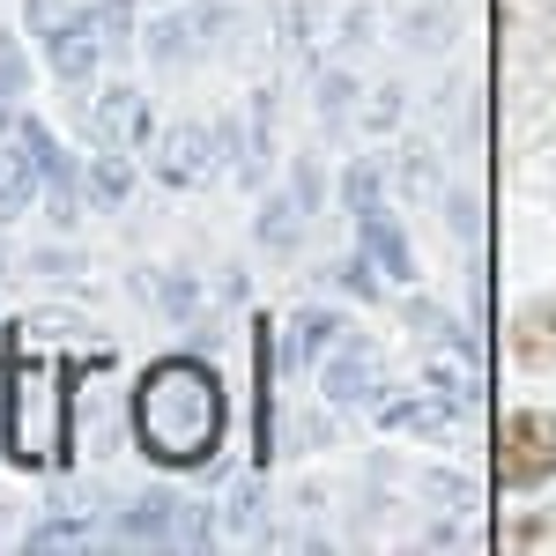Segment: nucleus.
Wrapping results in <instances>:
<instances>
[{
    "label": "nucleus",
    "instance_id": "obj_7",
    "mask_svg": "<svg viewBox=\"0 0 556 556\" xmlns=\"http://www.w3.org/2000/svg\"><path fill=\"white\" fill-rule=\"evenodd\" d=\"M0 127H15V119H8V104H0Z\"/></svg>",
    "mask_w": 556,
    "mask_h": 556
},
{
    "label": "nucleus",
    "instance_id": "obj_2",
    "mask_svg": "<svg viewBox=\"0 0 556 556\" xmlns=\"http://www.w3.org/2000/svg\"><path fill=\"white\" fill-rule=\"evenodd\" d=\"M549 475H556V416H542V408L505 416V430H497V482L505 490H542Z\"/></svg>",
    "mask_w": 556,
    "mask_h": 556
},
{
    "label": "nucleus",
    "instance_id": "obj_6",
    "mask_svg": "<svg viewBox=\"0 0 556 556\" xmlns=\"http://www.w3.org/2000/svg\"><path fill=\"white\" fill-rule=\"evenodd\" d=\"M0 89H23V52H15V38H0Z\"/></svg>",
    "mask_w": 556,
    "mask_h": 556
},
{
    "label": "nucleus",
    "instance_id": "obj_1",
    "mask_svg": "<svg viewBox=\"0 0 556 556\" xmlns=\"http://www.w3.org/2000/svg\"><path fill=\"white\" fill-rule=\"evenodd\" d=\"M230 424V401L201 356H164L134 386V438L156 468H201Z\"/></svg>",
    "mask_w": 556,
    "mask_h": 556
},
{
    "label": "nucleus",
    "instance_id": "obj_5",
    "mask_svg": "<svg viewBox=\"0 0 556 556\" xmlns=\"http://www.w3.org/2000/svg\"><path fill=\"white\" fill-rule=\"evenodd\" d=\"M127 186H134L127 156H119V149H112V141H104V149H97V164H89V193H97V201H104V208H119V201H127Z\"/></svg>",
    "mask_w": 556,
    "mask_h": 556
},
{
    "label": "nucleus",
    "instance_id": "obj_3",
    "mask_svg": "<svg viewBox=\"0 0 556 556\" xmlns=\"http://www.w3.org/2000/svg\"><path fill=\"white\" fill-rule=\"evenodd\" d=\"M45 60H52V75L83 83L89 67H97V8L67 15V23H52V30H45Z\"/></svg>",
    "mask_w": 556,
    "mask_h": 556
},
{
    "label": "nucleus",
    "instance_id": "obj_4",
    "mask_svg": "<svg viewBox=\"0 0 556 556\" xmlns=\"http://www.w3.org/2000/svg\"><path fill=\"white\" fill-rule=\"evenodd\" d=\"M208 164H215V156H208V134H201V127H178L156 172L172 178V186H186V178H201V172H208Z\"/></svg>",
    "mask_w": 556,
    "mask_h": 556
}]
</instances>
